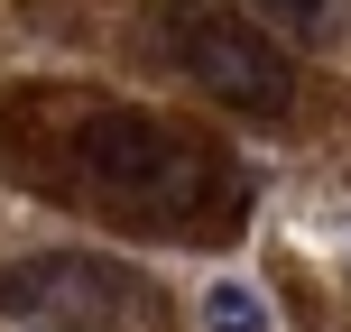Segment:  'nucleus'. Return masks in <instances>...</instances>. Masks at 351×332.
I'll return each instance as SVG.
<instances>
[{
    "instance_id": "obj_2",
    "label": "nucleus",
    "mask_w": 351,
    "mask_h": 332,
    "mask_svg": "<svg viewBox=\"0 0 351 332\" xmlns=\"http://www.w3.org/2000/svg\"><path fill=\"white\" fill-rule=\"evenodd\" d=\"M176 65H185L213 102L250 111V120H278V111L296 102V65H287L241 10H213V0L204 10H176Z\"/></svg>"
},
{
    "instance_id": "obj_4",
    "label": "nucleus",
    "mask_w": 351,
    "mask_h": 332,
    "mask_svg": "<svg viewBox=\"0 0 351 332\" xmlns=\"http://www.w3.org/2000/svg\"><path fill=\"white\" fill-rule=\"evenodd\" d=\"M204 332H278V314H268V296L250 277H213L204 286Z\"/></svg>"
},
{
    "instance_id": "obj_3",
    "label": "nucleus",
    "mask_w": 351,
    "mask_h": 332,
    "mask_svg": "<svg viewBox=\"0 0 351 332\" xmlns=\"http://www.w3.org/2000/svg\"><path fill=\"white\" fill-rule=\"evenodd\" d=\"M139 305V268L93 259V249H37L0 268V314L10 323H121Z\"/></svg>"
},
{
    "instance_id": "obj_1",
    "label": "nucleus",
    "mask_w": 351,
    "mask_h": 332,
    "mask_svg": "<svg viewBox=\"0 0 351 332\" xmlns=\"http://www.w3.org/2000/svg\"><path fill=\"white\" fill-rule=\"evenodd\" d=\"M74 185H84L93 203L130 212V222L176 231V240H213V231L241 222L231 166L213 157L194 129L158 120V111H121V102L74 129Z\"/></svg>"
},
{
    "instance_id": "obj_5",
    "label": "nucleus",
    "mask_w": 351,
    "mask_h": 332,
    "mask_svg": "<svg viewBox=\"0 0 351 332\" xmlns=\"http://www.w3.org/2000/svg\"><path fill=\"white\" fill-rule=\"evenodd\" d=\"M259 10H268V18H287V28H315L333 0H259Z\"/></svg>"
}]
</instances>
